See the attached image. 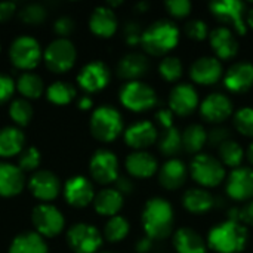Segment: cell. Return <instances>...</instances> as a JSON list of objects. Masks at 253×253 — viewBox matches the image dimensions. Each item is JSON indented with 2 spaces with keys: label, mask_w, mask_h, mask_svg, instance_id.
Instances as JSON below:
<instances>
[{
  "label": "cell",
  "mask_w": 253,
  "mask_h": 253,
  "mask_svg": "<svg viewBox=\"0 0 253 253\" xmlns=\"http://www.w3.org/2000/svg\"><path fill=\"white\" fill-rule=\"evenodd\" d=\"M25 136L21 129L6 126L0 129V157L7 159L22 153Z\"/></svg>",
  "instance_id": "f1b7e54d"
},
{
  "label": "cell",
  "mask_w": 253,
  "mask_h": 253,
  "mask_svg": "<svg viewBox=\"0 0 253 253\" xmlns=\"http://www.w3.org/2000/svg\"><path fill=\"white\" fill-rule=\"evenodd\" d=\"M199 105V95L197 90L188 84L181 83L176 84L169 96V110L178 116H190Z\"/></svg>",
  "instance_id": "2e32d148"
},
{
  "label": "cell",
  "mask_w": 253,
  "mask_h": 253,
  "mask_svg": "<svg viewBox=\"0 0 253 253\" xmlns=\"http://www.w3.org/2000/svg\"><path fill=\"white\" fill-rule=\"evenodd\" d=\"M79 108L80 110H90L92 107H93V101H92V98L89 96V95H84V96H82L80 99H79Z\"/></svg>",
  "instance_id": "9f6ffc18"
},
{
  "label": "cell",
  "mask_w": 253,
  "mask_h": 253,
  "mask_svg": "<svg viewBox=\"0 0 253 253\" xmlns=\"http://www.w3.org/2000/svg\"><path fill=\"white\" fill-rule=\"evenodd\" d=\"M200 113L211 123H221L233 113V102L224 93H211L200 105Z\"/></svg>",
  "instance_id": "ac0fdd59"
},
{
  "label": "cell",
  "mask_w": 253,
  "mask_h": 253,
  "mask_svg": "<svg viewBox=\"0 0 253 253\" xmlns=\"http://www.w3.org/2000/svg\"><path fill=\"white\" fill-rule=\"evenodd\" d=\"M211 46L218 58L230 59L237 55L239 52V42L234 37L233 31L228 27H218L215 28L211 36Z\"/></svg>",
  "instance_id": "603a6c76"
},
{
  "label": "cell",
  "mask_w": 253,
  "mask_h": 253,
  "mask_svg": "<svg viewBox=\"0 0 253 253\" xmlns=\"http://www.w3.org/2000/svg\"><path fill=\"white\" fill-rule=\"evenodd\" d=\"M142 227L151 240H163L169 237L173 227V209L165 199H150L142 211Z\"/></svg>",
  "instance_id": "6da1fadb"
},
{
  "label": "cell",
  "mask_w": 253,
  "mask_h": 253,
  "mask_svg": "<svg viewBox=\"0 0 253 253\" xmlns=\"http://www.w3.org/2000/svg\"><path fill=\"white\" fill-rule=\"evenodd\" d=\"M89 126L95 139L101 142H111L122 133L123 119L114 107L101 105L92 113Z\"/></svg>",
  "instance_id": "277c9868"
},
{
  "label": "cell",
  "mask_w": 253,
  "mask_h": 253,
  "mask_svg": "<svg viewBox=\"0 0 253 253\" xmlns=\"http://www.w3.org/2000/svg\"><path fill=\"white\" fill-rule=\"evenodd\" d=\"M239 211H240V222L246 225H253V200L246 203Z\"/></svg>",
  "instance_id": "db71d44e"
},
{
  "label": "cell",
  "mask_w": 253,
  "mask_h": 253,
  "mask_svg": "<svg viewBox=\"0 0 253 253\" xmlns=\"http://www.w3.org/2000/svg\"><path fill=\"white\" fill-rule=\"evenodd\" d=\"M208 141L212 147H221L224 142L230 141V132L228 129L225 127H216V129H212V132L208 135Z\"/></svg>",
  "instance_id": "681fc988"
},
{
  "label": "cell",
  "mask_w": 253,
  "mask_h": 253,
  "mask_svg": "<svg viewBox=\"0 0 253 253\" xmlns=\"http://www.w3.org/2000/svg\"><path fill=\"white\" fill-rule=\"evenodd\" d=\"M76 58L77 52L73 42L61 37L50 42L43 53V59L47 70L56 74H62L71 70L76 62Z\"/></svg>",
  "instance_id": "5b68a950"
},
{
  "label": "cell",
  "mask_w": 253,
  "mask_h": 253,
  "mask_svg": "<svg viewBox=\"0 0 253 253\" xmlns=\"http://www.w3.org/2000/svg\"><path fill=\"white\" fill-rule=\"evenodd\" d=\"M31 222L36 228V233L42 236L43 239L44 237L52 239L58 236L64 230V225H65V219L61 211L47 203L37 205L33 209Z\"/></svg>",
  "instance_id": "9c48e42d"
},
{
  "label": "cell",
  "mask_w": 253,
  "mask_h": 253,
  "mask_svg": "<svg viewBox=\"0 0 253 253\" xmlns=\"http://www.w3.org/2000/svg\"><path fill=\"white\" fill-rule=\"evenodd\" d=\"M234 126L236 129L245 135V136H253V108H242L234 116Z\"/></svg>",
  "instance_id": "7bdbcfd3"
},
{
  "label": "cell",
  "mask_w": 253,
  "mask_h": 253,
  "mask_svg": "<svg viewBox=\"0 0 253 253\" xmlns=\"http://www.w3.org/2000/svg\"><path fill=\"white\" fill-rule=\"evenodd\" d=\"M190 172L193 179L203 187H216L225 178V168L221 160L209 154H197L191 162Z\"/></svg>",
  "instance_id": "8992f818"
},
{
  "label": "cell",
  "mask_w": 253,
  "mask_h": 253,
  "mask_svg": "<svg viewBox=\"0 0 253 253\" xmlns=\"http://www.w3.org/2000/svg\"><path fill=\"white\" fill-rule=\"evenodd\" d=\"M157 122L165 127V129H170L173 127V113L170 110H160L157 114Z\"/></svg>",
  "instance_id": "f5cc1de1"
},
{
  "label": "cell",
  "mask_w": 253,
  "mask_h": 253,
  "mask_svg": "<svg viewBox=\"0 0 253 253\" xmlns=\"http://www.w3.org/2000/svg\"><path fill=\"white\" fill-rule=\"evenodd\" d=\"M142 34H144V31H142V28H141V25L138 22L130 21V22H127L125 25V40H126L127 44L133 46V44L141 43Z\"/></svg>",
  "instance_id": "bcb514c9"
},
{
  "label": "cell",
  "mask_w": 253,
  "mask_h": 253,
  "mask_svg": "<svg viewBox=\"0 0 253 253\" xmlns=\"http://www.w3.org/2000/svg\"><path fill=\"white\" fill-rule=\"evenodd\" d=\"M90 31L102 39L114 36L117 31V16L108 6H98L89 18Z\"/></svg>",
  "instance_id": "7402d4cb"
},
{
  "label": "cell",
  "mask_w": 253,
  "mask_h": 253,
  "mask_svg": "<svg viewBox=\"0 0 253 253\" xmlns=\"http://www.w3.org/2000/svg\"><path fill=\"white\" fill-rule=\"evenodd\" d=\"M225 87L231 92H246L253 86V64L237 62L228 68L224 77Z\"/></svg>",
  "instance_id": "44dd1931"
},
{
  "label": "cell",
  "mask_w": 253,
  "mask_h": 253,
  "mask_svg": "<svg viewBox=\"0 0 253 253\" xmlns=\"http://www.w3.org/2000/svg\"><path fill=\"white\" fill-rule=\"evenodd\" d=\"M77 92L73 84L68 82H53L47 89H46V96L47 99L55 104V105H67L76 98Z\"/></svg>",
  "instance_id": "836d02e7"
},
{
  "label": "cell",
  "mask_w": 253,
  "mask_h": 253,
  "mask_svg": "<svg viewBox=\"0 0 253 253\" xmlns=\"http://www.w3.org/2000/svg\"><path fill=\"white\" fill-rule=\"evenodd\" d=\"M184 31L193 40H205L208 37V25L202 19H191L185 24Z\"/></svg>",
  "instance_id": "ee69618b"
},
{
  "label": "cell",
  "mask_w": 253,
  "mask_h": 253,
  "mask_svg": "<svg viewBox=\"0 0 253 253\" xmlns=\"http://www.w3.org/2000/svg\"><path fill=\"white\" fill-rule=\"evenodd\" d=\"M65 202L73 208H86L95 199L92 182L80 175L71 176L64 185Z\"/></svg>",
  "instance_id": "5bb4252c"
},
{
  "label": "cell",
  "mask_w": 253,
  "mask_h": 253,
  "mask_svg": "<svg viewBox=\"0 0 253 253\" xmlns=\"http://www.w3.org/2000/svg\"><path fill=\"white\" fill-rule=\"evenodd\" d=\"M248 228L240 222L224 221L213 227L208 236V246L218 253H240L248 245Z\"/></svg>",
  "instance_id": "7a4b0ae2"
},
{
  "label": "cell",
  "mask_w": 253,
  "mask_h": 253,
  "mask_svg": "<svg viewBox=\"0 0 253 253\" xmlns=\"http://www.w3.org/2000/svg\"><path fill=\"white\" fill-rule=\"evenodd\" d=\"M67 242L76 253H95L102 245V236L93 225L80 222L68 230Z\"/></svg>",
  "instance_id": "30bf717a"
},
{
  "label": "cell",
  "mask_w": 253,
  "mask_h": 253,
  "mask_svg": "<svg viewBox=\"0 0 253 253\" xmlns=\"http://www.w3.org/2000/svg\"><path fill=\"white\" fill-rule=\"evenodd\" d=\"M182 62L176 56H166L159 65V73L166 82H176L182 76Z\"/></svg>",
  "instance_id": "ab89813d"
},
{
  "label": "cell",
  "mask_w": 253,
  "mask_h": 253,
  "mask_svg": "<svg viewBox=\"0 0 253 253\" xmlns=\"http://www.w3.org/2000/svg\"><path fill=\"white\" fill-rule=\"evenodd\" d=\"M157 141V129L151 122H138L125 132V142L138 151L153 145Z\"/></svg>",
  "instance_id": "ffe728a7"
},
{
  "label": "cell",
  "mask_w": 253,
  "mask_h": 253,
  "mask_svg": "<svg viewBox=\"0 0 253 253\" xmlns=\"http://www.w3.org/2000/svg\"><path fill=\"white\" fill-rule=\"evenodd\" d=\"M101 253H114V252H108V251H104V252H101Z\"/></svg>",
  "instance_id": "94428289"
},
{
  "label": "cell",
  "mask_w": 253,
  "mask_h": 253,
  "mask_svg": "<svg viewBox=\"0 0 253 253\" xmlns=\"http://www.w3.org/2000/svg\"><path fill=\"white\" fill-rule=\"evenodd\" d=\"M173 248L178 253H206L203 237L191 228H181L175 233Z\"/></svg>",
  "instance_id": "f546056e"
},
{
  "label": "cell",
  "mask_w": 253,
  "mask_h": 253,
  "mask_svg": "<svg viewBox=\"0 0 253 253\" xmlns=\"http://www.w3.org/2000/svg\"><path fill=\"white\" fill-rule=\"evenodd\" d=\"M179 42V28L170 21H156L144 30L141 44L150 55L159 56L175 49Z\"/></svg>",
  "instance_id": "3957f363"
},
{
  "label": "cell",
  "mask_w": 253,
  "mask_h": 253,
  "mask_svg": "<svg viewBox=\"0 0 253 253\" xmlns=\"http://www.w3.org/2000/svg\"><path fill=\"white\" fill-rule=\"evenodd\" d=\"M159 150L168 157H173L182 150V135L176 127L165 129L159 139Z\"/></svg>",
  "instance_id": "d590c367"
},
{
  "label": "cell",
  "mask_w": 253,
  "mask_h": 253,
  "mask_svg": "<svg viewBox=\"0 0 253 253\" xmlns=\"http://www.w3.org/2000/svg\"><path fill=\"white\" fill-rule=\"evenodd\" d=\"M136 7H138V9H141V10H144V9H148V3L142 1V3H139V4H136Z\"/></svg>",
  "instance_id": "91938a15"
},
{
  "label": "cell",
  "mask_w": 253,
  "mask_h": 253,
  "mask_svg": "<svg viewBox=\"0 0 253 253\" xmlns=\"http://www.w3.org/2000/svg\"><path fill=\"white\" fill-rule=\"evenodd\" d=\"M73 30H74V21L71 18H68V16H61L53 24V31L61 39H67V36L71 34Z\"/></svg>",
  "instance_id": "c3c4849f"
},
{
  "label": "cell",
  "mask_w": 253,
  "mask_h": 253,
  "mask_svg": "<svg viewBox=\"0 0 253 253\" xmlns=\"http://www.w3.org/2000/svg\"><path fill=\"white\" fill-rule=\"evenodd\" d=\"M120 102L130 111L141 113L153 108L157 104V96L153 87L142 82H127L120 89Z\"/></svg>",
  "instance_id": "52a82bcc"
},
{
  "label": "cell",
  "mask_w": 253,
  "mask_h": 253,
  "mask_svg": "<svg viewBox=\"0 0 253 253\" xmlns=\"http://www.w3.org/2000/svg\"><path fill=\"white\" fill-rule=\"evenodd\" d=\"M24 172L10 163L0 162V196L13 197L24 188Z\"/></svg>",
  "instance_id": "cb8c5ba5"
},
{
  "label": "cell",
  "mask_w": 253,
  "mask_h": 253,
  "mask_svg": "<svg viewBox=\"0 0 253 253\" xmlns=\"http://www.w3.org/2000/svg\"><path fill=\"white\" fill-rule=\"evenodd\" d=\"M9 253H47V245L37 233L27 231L12 240Z\"/></svg>",
  "instance_id": "1f68e13d"
},
{
  "label": "cell",
  "mask_w": 253,
  "mask_h": 253,
  "mask_svg": "<svg viewBox=\"0 0 253 253\" xmlns=\"http://www.w3.org/2000/svg\"><path fill=\"white\" fill-rule=\"evenodd\" d=\"M93 208L101 216H116L123 208V196L116 188H105L95 194Z\"/></svg>",
  "instance_id": "83f0119b"
},
{
  "label": "cell",
  "mask_w": 253,
  "mask_h": 253,
  "mask_svg": "<svg viewBox=\"0 0 253 253\" xmlns=\"http://www.w3.org/2000/svg\"><path fill=\"white\" fill-rule=\"evenodd\" d=\"M43 56L40 43L30 36L16 37L9 47L10 62L19 70H33Z\"/></svg>",
  "instance_id": "ba28073f"
},
{
  "label": "cell",
  "mask_w": 253,
  "mask_h": 253,
  "mask_svg": "<svg viewBox=\"0 0 253 253\" xmlns=\"http://www.w3.org/2000/svg\"><path fill=\"white\" fill-rule=\"evenodd\" d=\"M248 159H249L251 165H253V144H251L248 148Z\"/></svg>",
  "instance_id": "6f0895ef"
},
{
  "label": "cell",
  "mask_w": 253,
  "mask_h": 253,
  "mask_svg": "<svg viewBox=\"0 0 253 253\" xmlns=\"http://www.w3.org/2000/svg\"><path fill=\"white\" fill-rule=\"evenodd\" d=\"M126 170L130 176L145 179L151 178L157 172V160L147 151H135L126 157Z\"/></svg>",
  "instance_id": "d4e9b609"
},
{
  "label": "cell",
  "mask_w": 253,
  "mask_h": 253,
  "mask_svg": "<svg viewBox=\"0 0 253 253\" xmlns=\"http://www.w3.org/2000/svg\"><path fill=\"white\" fill-rule=\"evenodd\" d=\"M165 6L166 10L175 18H185L191 12V3L188 0H168Z\"/></svg>",
  "instance_id": "f6af8a7d"
},
{
  "label": "cell",
  "mask_w": 253,
  "mask_h": 253,
  "mask_svg": "<svg viewBox=\"0 0 253 253\" xmlns=\"http://www.w3.org/2000/svg\"><path fill=\"white\" fill-rule=\"evenodd\" d=\"M127 234H129V222L123 216L116 215V216L110 218L108 222L105 224L104 237L111 243L122 242Z\"/></svg>",
  "instance_id": "74e56055"
},
{
  "label": "cell",
  "mask_w": 253,
  "mask_h": 253,
  "mask_svg": "<svg viewBox=\"0 0 253 253\" xmlns=\"http://www.w3.org/2000/svg\"><path fill=\"white\" fill-rule=\"evenodd\" d=\"M148 71V61L142 53H127L117 64V74L122 79L135 82Z\"/></svg>",
  "instance_id": "4316f807"
},
{
  "label": "cell",
  "mask_w": 253,
  "mask_h": 253,
  "mask_svg": "<svg viewBox=\"0 0 253 253\" xmlns=\"http://www.w3.org/2000/svg\"><path fill=\"white\" fill-rule=\"evenodd\" d=\"M42 162V156L40 151L34 147H30L27 150H22V153L18 157V168L22 172H31L36 170L40 166Z\"/></svg>",
  "instance_id": "60d3db41"
},
{
  "label": "cell",
  "mask_w": 253,
  "mask_h": 253,
  "mask_svg": "<svg viewBox=\"0 0 253 253\" xmlns=\"http://www.w3.org/2000/svg\"><path fill=\"white\" fill-rule=\"evenodd\" d=\"M227 193L231 199L239 202L253 199V169L251 168L233 169L228 176Z\"/></svg>",
  "instance_id": "e0dca14e"
},
{
  "label": "cell",
  "mask_w": 253,
  "mask_h": 253,
  "mask_svg": "<svg viewBox=\"0 0 253 253\" xmlns=\"http://www.w3.org/2000/svg\"><path fill=\"white\" fill-rule=\"evenodd\" d=\"M209 7L215 18H218L225 24H231L239 34L242 36L246 34L248 28L243 19L245 3L239 0H221V1H212Z\"/></svg>",
  "instance_id": "7c38bea8"
},
{
  "label": "cell",
  "mask_w": 253,
  "mask_h": 253,
  "mask_svg": "<svg viewBox=\"0 0 253 253\" xmlns=\"http://www.w3.org/2000/svg\"><path fill=\"white\" fill-rule=\"evenodd\" d=\"M16 12V3L13 1H0V22L9 21Z\"/></svg>",
  "instance_id": "f907efd6"
},
{
  "label": "cell",
  "mask_w": 253,
  "mask_h": 253,
  "mask_svg": "<svg viewBox=\"0 0 253 253\" xmlns=\"http://www.w3.org/2000/svg\"><path fill=\"white\" fill-rule=\"evenodd\" d=\"M15 89H16L15 82L9 76L0 74V104H4L6 101H9Z\"/></svg>",
  "instance_id": "7dc6e473"
},
{
  "label": "cell",
  "mask_w": 253,
  "mask_h": 253,
  "mask_svg": "<svg viewBox=\"0 0 253 253\" xmlns=\"http://www.w3.org/2000/svg\"><path fill=\"white\" fill-rule=\"evenodd\" d=\"M108 82H110V70L101 61H93L86 64L77 76L79 86L87 93L102 90L108 84Z\"/></svg>",
  "instance_id": "4fadbf2b"
},
{
  "label": "cell",
  "mask_w": 253,
  "mask_h": 253,
  "mask_svg": "<svg viewBox=\"0 0 253 253\" xmlns=\"http://www.w3.org/2000/svg\"><path fill=\"white\" fill-rule=\"evenodd\" d=\"M221 76L222 65L213 56H202L190 67V77L199 84H215Z\"/></svg>",
  "instance_id": "d6986e66"
},
{
  "label": "cell",
  "mask_w": 253,
  "mask_h": 253,
  "mask_svg": "<svg viewBox=\"0 0 253 253\" xmlns=\"http://www.w3.org/2000/svg\"><path fill=\"white\" fill-rule=\"evenodd\" d=\"M31 194L42 202L55 200L61 191V182L58 176L50 170H37L28 181Z\"/></svg>",
  "instance_id": "9a60e30c"
},
{
  "label": "cell",
  "mask_w": 253,
  "mask_h": 253,
  "mask_svg": "<svg viewBox=\"0 0 253 253\" xmlns=\"http://www.w3.org/2000/svg\"><path fill=\"white\" fill-rule=\"evenodd\" d=\"M15 84H16V90L25 99H37L44 92L43 80L34 73H22L15 82Z\"/></svg>",
  "instance_id": "d6a6232c"
},
{
  "label": "cell",
  "mask_w": 253,
  "mask_h": 253,
  "mask_svg": "<svg viewBox=\"0 0 253 253\" xmlns=\"http://www.w3.org/2000/svg\"><path fill=\"white\" fill-rule=\"evenodd\" d=\"M151 248H153V240L150 239V237H142L141 240H138V243H136V252L138 253H147L151 251Z\"/></svg>",
  "instance_id": "11a10c76"
},
{
  "label": "cell",
  "mask_w": 253,
  "mask_h": 253,
  "mask_svg": "<svg viewBox=\"0 0 253 253\" xmlns=\"http://www.w3.org/2000/svg\"><path fill=\"white\" fill-rule=\"evenodd\" d=\"M9 116L18 126H27L33 119V107L25 98H19L10 102Z\"/></svg>",
  "instance_id": "f35d334b"
},
{
  "label": "cell",
  "mask_w": 253,
  "mask_h": 253,
  "mask_svg": "<svg viewBox=\"0 0 253 253\" xmlns=\"http://www.w3.org/2000/svg\"><path fill=\"white\" fill-rule=\"evenodd\" d=\"M208 141V133L200 125L188 126L182 133V147L187 153H199Z\"/></svg>",
  "instance_id": "e575fe53"
},
{
  "label": "cell",
  "mask_w": 253,
  "mask_h": 253,
  "mask_svg": "<svg viewBox=\"0 0 253 253\" xmlns=\"http://www.w3.org/2000/svg\"><path fill=\"white\" fill-rule=\"evenodd\" d=\"M248 24L253 28V9H251V10L248 12Z\"/></svg>",
  "instance_id": "680465c9"
},
{
  "label": "cell",
  "mask_w": 253,
  "mask_h": 253,
  "mask_svg": "<svg viewBox=\"0 0 253 253\" xmlns=\"http://www.w3.org/2000/svg\"><path fill=\"white\" fill-rule=\"evenodd\" d=\"M116 190L122 194V196H125V194H130L132 191H133V182L130 181V178H127V176H119L117 179H116Z\"/></svg>",
  "instance_id": "816d5d0a"
},
{
  "label": "cell",
  "mask_w": 253,
  "mask_h": 253,
  "mask_svg": "<svg viewBox=\"0 0 253 253\" xmlns=\"http://www.w3.org/2000/svg\"><path fill=\"white\" fill-rule=\"evenodd\" d=\"M182 203L188 212L202 215L205 212H209L215 206V199L209 191L203 188H191L185 191L182 197Z\"/></svg>",
  "instance_id": "4dcf8cb0"
},
{
  "label": "cell",
  "mask_w": 253,
  "mask_h": 253,
  "mask_svg": "<svg viewBox=\"0 0 253 253\" xmlns=\"http://www.w3.org/2000/svg\"><path fill=\"white\" fill-rule=\"evenodd\" d=\"M19 18L28 25H39L46 19V9L42 4L31 3L19 12Z\"/></svg>",
  "instance_id": "b9f144b4"
},
{
  "label": "cell",
  "mask_w": 253,
  "mask_h": 253,
  "mask_svg": "<svg viewBox=\"0 0 253 253\" xmlns=\"http://www.w3.org/2000/svg\"><path fill=\"white\" fill-rule=\"evenodd\" d=\"M0 49H1V46H0Z\"/></svg>",
  "instance_id": "6125c7cd"
},
{
  "label": "cell",
  "mask_w": 253,
  "mask_h": 253,
  "mask_svg": "<svg viewBox=\"0 0 253 253\" xmlns=\"http://www.w3.org/2000/svg\"><path fill=\"white\" fill-rule=\"evenodd\" d=\"M89 172L93 181L107 185L116 182L119 175V160L116 154L110 150H98L90 159Z\"/></svg>",
  "instance_id": "8fae6325"
},
{
  "label": "cell",
  "mask_w": 253,
  "mask_h": 253,
  "mask_svg": "<svg viewBox=\"0 0 253 253\" xmlns=\"http://www.w3.org/2000/svg\"><path fill=\"white\" fill-rule=\"evenodd\" d=\"M187 179V168L178 159L168 160L159 170L160 185L166 190H178Z\"/></svg>",
  "instance_id": "484cf974"
},
{
  "label": "cell",
  "mask_w": 253,
  "mask_h": 253,
  "mask_svg": "<svg viewBox=\"0 0 253 253\" xmlns=\"http://www.w3.org/2000/svg\"><path fill=\"white\" fill-rule=\"evenodd\" d=\"M219 157H221V163L224 166H230L233 169L240 168L243 157H245V151L242 148V145H239L236 141H227L219 147Z\"/></svg>",
  "instance_id": "8d00e7d4"
}]
</instances>
